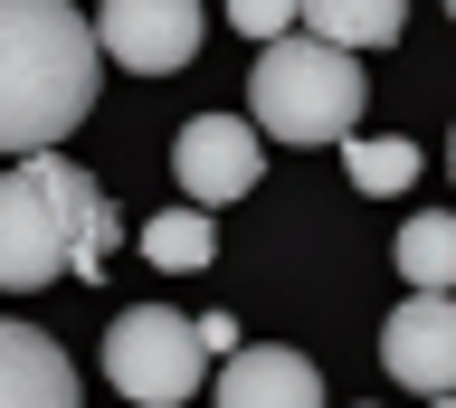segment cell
Returning <instances> with one entry per match:
<instances>
[{"mask_svg":"<svg viewBox=\"0 0 456 408\" xmlns=\"http://www.w3.org/2000/svg\"><path fill=\"white\" fill-rule=\"evenodd\" d=\"M105 38L77 0H0V152H57L95 115Z\"/></svg>","mask_w":456,"mask_h":408,"instance_id":"cell-1","label":"cell"},{"mask_svg":"<svg viewBox=\"0 0 456 408\" xmlns=\"http://www.w3.org/2000/svg\"><path fill=\"white\" fill-rule=\"evenodd\" d=\"M114 237V200L67 162V152H20V172H0V285L10 294H38L57 276H105Z\"/></svg>","mask_w":456,"mask_h":408,"instance_id":"cell-2","label":"cell"},{"mask_svg":"<svg viewBox=\"0 0 456 408\" xmlns=\"http://www.w3.org/2000/svg\"><path fill=\"white\" fill-rule=\"evenodd\" d=\"M362 105H370L362 48H333L314 29H285L256 48L248 115L266 143H342V133H362Z\"/></svg>","mask_w":456,"mask_h":408,"instance_id":"cell-3","label":"cell"},{"mask_svg":"<svg viewBox=\"0 0 456 408\" xmlns=\"http://www.w3.org/2000/svg\"><path fill=\"white\" fill-rule=\"evenodd\" d=\"M209 361H219V351L200 342V323L162 314V304H134V314H114V332H105V380L124 399H142V408L191 399L200 380H209Z\"/></svg>","mask_w":456,"mask_h":408,"instance_id":"cell-4","label":"cell"},{"mask_svg":"<svg viewBox=\"0 0 456 408\" xmlns=\"http://www.w3.org/2000/svg\"><path fill=\"white\" fill-rule=\"evenodd\" d=\"M171 180H181V200H200V209L248 200L256 180H266L256 124L248 115H191V124H181V143H171Z\"/></svg>","mask_w":456,"mask_h":408,"instance_id":"cell-5","label":"cell"},{"mask_svg":"<svg viewBox=\"0 0 456 408\" xmlns=\"http://www.w3.org/2000/svg\"><path fill=\"white\" fill-rule=\"evenodd\" d=\"M114 67H134V76H171V67L200 58V0H105V20H95Z\"/></svg>","mask_w":456,"mask_h":408,"instance_id":"cell-6","label":"cell"},{"mask_svg":"<svg viewBox=\"0 0 456 408\" xmlns=\"http://www.w3.org/2000/svg\"><path fill=\"white\" fill-rule=\"evenodd\" d=\"M380 361H390L399 389H456V294H409L390 323H380Z\"/></svg>","mask_w":456,"mask_h":408,"instance_id":"cell-7","label":"cell"},{"mask_svg":"<svg viewBox=\"0 0 456 408\" xmlns=\"http://www.w3.org/2000/svg\"><path fill=\"white\" fill-rule=\"evenodd\" d=\"M219 399L228 408H314L323 399V371H314L305 351L256 342V351H228L219 361Z\"/></svg>","mask_w":456,"mask_h":408,"instance_id":"cell-8","label":"cell"},{"mask_svg":"<svg viewBox=\"0 0 456 408\" xmlns=\"http://www.w3.org/2000/svg\"><path fill=\"white\" fill-rule=\"evenodd\" d=\"M77 399V361L28 332V323H0V408H67Z\"/></svg>","mask_w":456,"mask_h":408,"instance_id":"cell-9","label":"cell"},{"mask_svg":"<svg viewBox=\"0 0 456 408\" xmlns=\"http://www.w3.org/2000/svg\"><path fill=\"white\" fill-rule=\"evenodd\" d=\"M305 29L333 48H390L409 29V0H305Z\"/></svg>","mask_w":456,"mask_h":408,"instance_id":"cell-10","label":"cell"},{"mask_svg":"<svg viewBox=\"0 0 456 408\" xmlns=\"http://www.w3.org/2000/svg\"><path fill=\"white\" fill-rule=\"evenodd\" d=\"M142 257L162 266V276H191V266H209V257H219V228H209V209H200V200L162 209V219L142 228Z\"/></svg>","mask_w":456,"mask_h":408,"instance_id":"cell-11","label":"cell"},{"mask_svg":"<svg viewBox=\"0 0 456 408\" xmlns=\"http://www.w3.org/2000/svg\"><path fill=\"white\" fill-rule=\"evenodd\" d=\"M390 257H399V276H409V285L447 294V285H456V209H428V219H409Z\"/></svg>","mask_w":456,"mask_h":408,"instance_id":"cell-12","label":"cell"},{"mask_svg":"<svg viewBox=\"0 0 456 408\" xmlns=\"http://www.w3.org/2000/svg\"><path fill=\"white\" fill-rule=\"evenodd\" d=\"M342 172H352V190H370V200H399V190L419 180V143H380V133H342Z\"/></svg>","mask_w":456,"mask_h":408,"instance_id":"cell-13","label":"cell"},{"mask_svg":"<svg viewBox=\"0 0 456 408\" xmlns=\"http://www.w3.org/2000/svg\"><path fill=\"white\" fill-rule=\"evenodd\" d=\"M305 20V0H228V29H248V38H285Z\"/></svg>","mask_w":456,"mask_h":408,"instance_id":"cell-14","label":"cell"},{"mask_svg":"<svg viewBox=\"0 0 456 408\" xmlns=\"http://www.w3.org/2000/svg\"><path fill=\"white\" fill-rule=\"evenodd\" d=\"M200 342H209V351L228 361V351H238V323H228V314H200Z\"/></svg>","mask_w":456,"mask_h":408,"instance_id":"cell-15","label":"cell"},{"mask_svg":"<svg viewBox=\"0 0 456 408\" xmlns=\"http://www.w3.org/2000/svg\"><path fill=\"white\" fill-rule=\"evenodd\" d=\"M447 172H456V133H447Z\"/></svg>","mask_w":456,"mask_h":408,"instance_id":"cell-16","label":"cell"},{"mask_svg":"<svg viewBox=\"0 0 456 408\" xmlns=\"http://www.w3.org/2000/svg\"><path fill=\"white\" fill-rule=\"evenodd\" d=\"M447 20H456V0H447Z\"/></svg>","mask_w":456,"mask_h":408,"instance_id":"cell-17","label":"cell"}]
</instances>
